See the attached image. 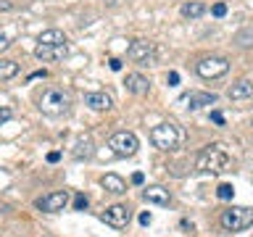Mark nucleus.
Returning <instances> with one entry per match:
<instances>
[{
	"instance_id": "1",
	"label": "nucleus",
	"mask_w": 253,
	"mask_h": 237,
	"mask_svg": "<svg viewBox=\"0 0 253 237\" xmlns=\"http://www.w3.org/2000/svg\"><path fill=\"white\" fill-rule=\"evenodd\" d=\"M198 171L203 174H221L229 169V153L224 150V145H206L201 153H198Z\"/></svg>"
},
{
	"instance_id": "2",
	"label": "nucleus",
	"mask_w": 253,
	"mask_h": 237,
	"mask_svg": "<svg viewBox=\"0 0 253 237\" xmlns=\"http://www.w3.org/2000/svg\"><path fill=\"white\" fill-rule=\"evenodd\" d=\"M219 224L227 232H243V229L253 227V208H248V205H232V208L221 211Z\"/></svg>"
},
{
	"instance_id": "3",
	"label": "nucleus",
	"mask_w": 253,
	"mask_h": 237,
	"mask_svg": "<svg viewBox=\"0 0 253 237\" xmlns=\"http://www.w3.org/2000/svg\"><path fill=\"white\" fill-rule=\"evenodd\" d=\"M182 129L177 124H171V121H164V124H158L150 129V142L158 148V150H174L182 142Z\"/></svg>"
},
{
	"instance_id": "4",
	"label": "nucleus",
	"mask_w": 253,
	"mask_h": 237,
	"mask_svg": "<svg viewBox=\"0 0 253 237\" xmlns=\"http://www.w3.org/2000/svg\"><path fill=\"white\" fill-rule=\"evenodd\" d=\"M40 111H42L45 116H63L69 111V95L63 90H55V87H50V90L42 92V98H40Z\"/></svg>"
},
{
	"instance_id": "5",
	"label": "nucleus",
	"mask_w": 253,
	"mask_h": 237,
	"mask_svg": "<svg viewBox=\"0 0 253 237\" xmlns=\"http://www.w3.org/2000/svg\"><path fill=\"white\" fill-rule=\"evenodd\" d=\"M108 148H111V153H114L116 158H129L137 153V148H140V140H137V134L134 132H114L111 134V140H108Z\"/></svg>"
},
{
	"instance_id": "6",
	"label": "nucleus",
	"mask_w": 253,
	"mask_h": 237,
	"mask_svg": "<svg viewBox=\"0 0 253 237\" xmlns=\"http://www.w3.org/2000/svg\"><path fill=\"white\" fill-rule=\"evenodd\" d=\"M195 71L203 79H219V77H224L229 71V61L224 58V55H206V58L198 61Z\"/></svg>"
},
{
	"instance_id": "7",
	"label": "nucleus",
	"mask_w": 253,
	"mask_h": 237,
	"mask_svg": "<svg viewBox=\"0 0 253 237\" xmlns=\"http://www.w3.org/2000/svg\"><path fill=\"white\" fill-rule=\"evenodd\" d=\"M126 58L137 66H150L156 61V45L148 42V40H134V42L126 47Z\"/></svg>"
},
{
	"instance_id": "8",
	"label": "nucleus",
	"mask_w": 253,
	"mask_h": 237,
	"mask_svg": "<svg viewBox=\"0 0 253 237\" xmlns=\"http://www.w3.org/2000/svg\"><path fill=\"white\" fill-rule=\"evenodd\" d=\"M100 219L106 221L108 227H114V229H124L126 224H129V219H132V211L126 208V205H122V203H114V205H108V208L100 213Z\"/></svg>"
},
{
	"instance_id": "9",
	"label": "nucleus",
	"mask_w": 253,
	"mask_h": 237,
	"mask_svg": "<svg viewBox=\"0 0 253 237\" xmlns=\"http://www.w3.org/2000/svg\"><path fill=\"white\" fill-rule=\"evenodd\" d=\"M37 208L40 211H45V213H58V211H63L69 205V193L66 190H58V193H47V195H42V198H37Z\"/></svg>"
},
{
	"instance_id": "10",
	"label": "nucleus",
	"mask_w": 253,
	"mask_h": 237,
	"mask_svg": "<svg viewBox=\"0 0 253 237\" xmlns=\"http://www.w3.org/2000/svg\"><path fill=\"white\" fill-rule=\"evenodd\" d=\"M66 53H69V42H63V45H37L35 47V55L40 61H58Z\"/></svg>"
},
{
	"instance_id": "11",
	"label": "nucleus",
	"mask_w": 253,
	"mask_h": 237,
	"mask_svg": "<svg viewBox=\"0 0 253 237\" xmlns=\"http://www.w3.org/2000/svg\"><path fill=\"white\" fill-rule=\"evenodd\" d=\"M124 84L132 95H148V90H150V79L142 77V74H126Z\"/></svg>"
},
{
	"instance_id": "12",
	"label": "nucleus",
	"mask_w": 253,
	"mask_h": 237,
	"mask_svg": "<svg viewBox=\"0 0 253 237\" xmlns=\"http://www.w3.org/2000/svg\"><path fill=\"white\" fill-rule=\"evenodd\" d=\"M84 106L92 108V111H111L114 100H111V95H106V92H87L84 95Z\"/></svg>"
},
{
	"instance_id": "13",
	"label": "nucleus",
	"mask_w": 253,
	"mask_h": 237,
	"mask_svg": "<svg viewBox=\"0 0 253 237\" xmlns=\"http://www.w3.org/2000/svg\"><path fill=\"white\" fill-rule=\"evenodd\" d=\"M229 100H248L253 98V82L251 79H237V82L229 87Z\"/></svg>"
},
{
	"instance_id": "14",
	"label": "nucleus",
	"mask_w": 253,
	"mask_h": 237,
	"mask_svg": "<svg viewBox=\"0 0 253 237\" xmlns=\"http://www.w3.org/2000/svg\"><path fill=\"white\" fill-rule=\"evenodd\" d=\"M142 198H145L148 203H153V205H169L171 203L169 190H164V187H145L142 190Z\"/></svg>"
},
{
	"instance_id": "15",
	"label": "nucleus",
	"mask_w": 253,
	"mask_h": 237,
	"mask_svg": "<svg viewBox=\"0 0 253 237\" xmlns=\"http://www.w3.org/2000/svg\"><path fill=\"white\" fill-rule=\"evenodd\" d=\"M100 185L106 187L111 195H124L126 193V182L119 177V174H106V177L100 179Z\"/></svg>"
},
{
	"instance_id": "16",
	"label": "nucleus",
	"mask_w": 253,
	"mask_h": 237,
	"mask_svg": "<svg viewBox=\"0 0 253 237\" xmlns=\"http://www.w3.org/2000/svg\"><path fill=\"white\" fill-rule=\"evenodd\" d=\"M92 153H95V145H92L90 137H79L74 142V150H71V156H74L77 161H82V158H92Z\"/></svg>"
},
{
	"instance_id": "17",
	"label": "nucleus",
	"mask_w": 253,
	"mask_h": 237,
	"mask_svg": "<svg viewBox=\"0 0 253 237\" xmlns=\"http://www.w3.org/2000/svg\"><path fill=\"white\" fill-rule=\"evenodd\" d=\"M190 108H206V106H216V95H213V92H190Z\"/></svg>"
},
{
	"instance_id": "18",
	"label": "nucleus",
	"mask_w": 253,
	"mask_h": 237,
	"mask_svg": "<svg viewBox=\"0 0 253 237\" xmlns=\"http://www.w3.org/2000/svg\"><path fill=\"white\" fill-rule=\"evenodd\" d=\"M63 42H69V40L61 29H45L37 37V45H63Z\"/></svg>"
},
{
	"instance_id": "19",
	"label": "nucleus",
	"mask_w": 253,
	"mask_h": 237,
	"mask_svg": "<svg viewBox=\"0 0 253 237\" xmlns=\"http://www.w3.org/2000/svg\"><path fill=\"white\" fill-rule=\"evenodd\" d=\"M209 11L206 8V3H198V0H190V3H182V8H179V13L185 16V19H201V16Z\"/></svg>"
},
{
	"instance_id": "20",
	"label": "nucleus",
	"mask_w": 253,
	"mask_h": 237,
	"mask_svg": "<svg viewBox=\"0 0 253 237\" xmlns=\"http://www.w3.org/2000/svg\"><path fill=\"white\" fill-rule=\"evenodd\" d=\"M19 74V63L11 58H0V79H13Z\"/></svg>"
},
{
	"instance_id": "21",
	"label": "nucleus",
	"mask_w": 253,
	"mask_h": 237,
	"mask_svg": "<svg viewBox=\"0 0 253 237\" xmlns=\"http://www.w3.org/2000/svg\"><path fill=\"white\" fill-rule=\"evenodd\" d=\"M235 42L240 45V47H251L253 45V29H240L235 35Z\"/></svg>"
},
{
	"instance_id": "22",
	"label": "nucleus",
	"mask_w": 253,
	"mask_h": 237,
	"mask_svg": "<svg viewBox=\"0 0 253 237\" xmlns=\"http://www.w3.org/2000/svg\"><path fill=\"white\" fill-rule=\"evenodd\" d=\"M216 195L221 198V200H232V195H235V187H232V185H227V182H224V185H219V187H216Z\"/></svg>"
},
{
	"instance_id": "23",
	"label": "nucleus",
	"mask_w": 253,
	"mask_h": 237,
	"mask_svg": "<svg viewBox=\"0 0 253 237\" xmlns=\"http://www.w3.org/2000/svg\"><path fill=\"white\" fill-rule=\"evenodd\" d=\"M87 205H90V200H87V195H77V198H74V208H77V211H84Z\"/></svg>"
},
{
	"instance_id": "24",
	"label": "nucleus",
	"mask_w": 253,
	"mask_h": 237,
	"mask_svg": "<svg viewBox=\"0 0 253 237\" xmlns=\"http://www.w3.org/2000/svg\"><path fill=\"white\" fill-rule=\"evenodd\" d=\"M11 116H13L11 108H8V106H0V126H3L5 121H11Z\"/></svg>"
},
{
	"instance_id": "25",
	"label": "nucleus",
	"mask_w": 253,
	"mask_h": 237,
	"mask_svg": "<svg viewBox=\"0 0 253 237\" xmlns=\"http://www.w3.org/2000/svg\"><path fill=\"white\" fill-rule=\"evenodd\" d=\"M211 11H213V16H219V19H221V16L227 13V5H224V3H216V5L211 8Z\"/></svg>"
},
{
	"instance_id": "26",
	"label": "nucleus",
	"mask_w": 253,
	"mask_h": 237,
	"mask_svg": "<svg viewBox=\"0 0 253 237\" xmlns=\"http://www.w3.org/2000/svg\"><path fill=\"white\" fill-rule=\"evenodd\" d=\"M8 47H11V40H8V37L3 35V32H0V53L8 50Z\"/></svg>"
},
{
	"instance_id": "27",
	"label": "nucleus",
	"mask_w": 253,
	"mask_h": 237,
	"mask_svg": "<svg viewBox=\"0 0 253 237\" xmlns=\"http://www.w3.org/2000/svg\"><path fill=\"white\" fill-rule=\"evenodd\" d=\"M108 66L114 69V71H119V69H122V61H119V58H111V61H108Z\"/></svg>"
},
{
	"instance_id": "28",
	"label": "nucleus",
	"mask_w": 253,
	"mask_h": 237,
	"mask_svg": "<svg viewBox=\"0 0 253 237\" xmlns=\"http://www.w3.org/2000/svg\"><path fill=\"white\" fill-rule=\"evenodd\" d=\"M11 8H13L11 0H0V11H11Z\"/></svg>"
},
{
	"instance_id": "29",
	"label": "nucleus",
	"mask_w": 253,
	"mask_h": 237,
	"mask_svg": "<svg viewBox=\"0 0 253 237\" xmlns=\"http://www.w3.org/2000/svg\"><path fill=\"white\" fill-rule=\"evenodd\" d=\"M211 118H213V121H216V124H224V116H221L219 111H213V114H211Z\"/></svg>"
},
{
	"instance_id": "30",
	"label": "nucleus",
	"mask_w": 253,
	"mask_h": 237,
	"mask_svg": "<svg viewBox=\"0 0 253 237\" xmlns=\"http://www.w3.org/2000/svg\"><path fill=\"white\" fill-rule=\"evenodd\" d=\"M140 224H142V227L150 224V213H140Z\"/></svg>"
},
{
	"instance_id": "31",
	"label": "nucleus",
	"mask_w": 253,
	"mask_h": 237,
	"mask_svg": "<svg viewBox=\"0 0 253 237\" xmlns=\"http://www.w3.org/2000/svg\"><path fill=\"white\" fill-rule=\"evenodd\" d=\"M166 79H169V84H177V82H179V74H177V71H171Z\"/></svg>"
},
{
	"instance_id": "32",
	"label": "nucleus",
	"mask_w": 253,
	"mask_h": 237,
	"mask_svg": "<svg viewBox=\"0 0 253 237\" xmlns=\"http://www.w3.org/2000/svg\"><path fill=\"white\" fill-rule=\"evenodd\" d=\"M58 158H61V153H50V156H47V161H50V163H55Z\"/></svg>"
}]
</instances>
